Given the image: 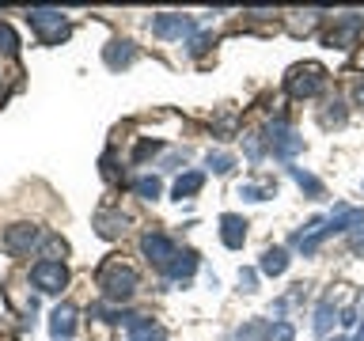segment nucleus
<instances>
[{"mask_svg":"<svg viewBox=\"0 0 364 341\" xmlns=\"http://www.w3.org/2000/svg\"><path fill=\"white\" fill-rule=\"evenodd\" d=\"M95 284H99L102 300H110V303H129L133 296H136V288H141V277H136L133 266H125V261L110 258V261H102V269L95 273Z\"/></svg>","mask_w":364,"mask_h":341,"instance_id":"nucleus-1","label":"nucleus"},{"mask_svg":"<svg viewBox=\"0 0 364 341\" xmlns=\"http://www.w3.org/2000/svg\"><path fill=\"white\" fill-rule=\"evenodd\" d=\"M323 87H326V68L315 65V61L292 65L289 76H284V91H289L292 99H315Z\"/></svg>","mask_w":364,"mask_h":341,"instance_id":"nucleus-2","label":"nucleus"},{"mask_svg":"<svg viewBox=\"0 0 364 341\" xmlns=\"http://www.w3.org/2000/svg\"><path fill=\"white\" fill-rule=\"evenodd\" d=\"M27 23L38 31L42 45H57V42L68 38V23H65V16L57 8H31L27 11Z\"/></svg>","mask_w":364,"mask_h":341,"instance_id":"nucleus-3","label":"nucleus"},{"mask_svg":"<svg viewBox=\"0 0 364 341\" xmlns=\"http://www.w3.org/2000/svg\"><path fill=\"white\" fill-rule=\"evenodd\" d=\"M360 34H364V16L346 11V16H334V27L323 34V45H330V50H353L360 42Z\"/></svg>","mask_w":364,"mask_h":341,"instance_id":"nucleus-4","label":"nucleus"},{"mask_svg":"<svg viewBox=\"0 0 364 341\" xmlns=\"http://www.w3.org/2000/svg\"><path fill=\"white\" fill-rule=\"evenodd\" d=\"M31 281L38 292H61L68 284V269H65V261H57V258H42L31 266Z\"/></svg>","mask_w":364,"mask_h":341,"instance_id":"nucleus-5","label":"nucleus"},{"mask_svg":"<svg viewBox=\"0 0 364 341\" xmlns=\"http://www.w3.org/2000/svg\"><path fill=\"white\" fill-rule=\"evenodd\" d=\"M326 235H330V220H326V216H311V220H307L300 232L292 235V247L300 250L304 258H311L315 250L323 247V239H326Z\"/></svg>","mask_w":364,"mask_h":341,"instance_id":"nucleus-6","label":"nucleus"},{"mask_svg":"<svg viewBox=\"0 0 364 341\" xmlns=\"http://www.w3.org/2000/svg\"><path fill=\"white\" fill-rule=\"evenodd\" d=\"M193 27H198V23H193L190 16H175V11H164V16H156L152 19V34L156 38H164V42H171V38H193Z\"/></svg>","mask_w":364,"mask_h":341,"instance_id":"nucleus-7","label":"nucleus"},{"mask_svg":"<svg viewBox=\"0 0 364 341\" xmlns=\"http://www.w3.org/2000/svg\"><path fill=\"white\" fill-rule=\"evenodd\" d=\"M266 141H269V152L277 156V159H292V156L304 152V136H296L281 118L269 125V136H266Z\"/></svg>","mask_w":364,"mask_h":341,"instance_id":"nucleus-8","label":"nucleus"},{"mask_svg":"<svg viewBox=\"0 0 364 341\" xmlns=\"http://www.w3.org/2000/svg\"><path fill=\"white\" fill-rule=\"evenodd\" d=\"M34 243H38V227L34 224H11L8 232L0 235V247H4V254H11V258L31 254Z\"/></svg>","mask_w":364,"mask_h":341,"instance_id":"nucleus-9","label":"nucleus"},{"mask_svg":"<svg viewBox=\"0 0 364 341\" xmlns=\"http://www.w3.org/2000/svg\"><path fill=\"white\" fill-rule=\"evenodd\" d=\"M141 250H144V258L156 261L159 269H167L171 261H175V254H178L175 239H167V235H159V232H148V235L141 239Z\"/></svg>","mask_w":364,"mask_h":341,"instance_id":"nucleus-10","label":"nucleus"},{"mask_svg":"<svg viewBox=\"0 0 364 341\" xmlns=\"http://www.w3.org/2000/svg\"><path fill=\"white\" fill-rule=\"evenodd\" d=\"M136 57H141V50H136L133 42H125V38H114L107 50H102V61H107L110 72H122V68H129Z\"/></svg>","mask_w":364,"mask_h":341,"instance_id":"nucleus-11","label":"nucleus"},{"mask_svg":"<svg viewBox=\"0 0 364 341\" xmlns=\"http://www.w3.org/2000/svg\"><path fill=\"white\" fill-rule=\"evenodd\" d=\"M247 220L243 216H235V212H224L220 216V243L228 247V250H243V243H247Z\"/></svg>","mask_w":364,"mask_h":341,"instance_id":"nucleus-12","label":"nucleus"},{"mask_svg":"<svg viewBox=\"0 0 364 341\" xmlns=\"http://www.w3.org/2000/svg\"><path fill=\"white\" fill-rule=\"evenodd\" d=\"M50 334H53V341H68V337L76 334V307H73V303L53 307V315H50Z\"/></svg>","mask_w":364,"mask_h":341,"instance_id":"nucleus-13","label":"nucleus"},{"mask_svg":"<svg viewBox=\"0 0 364 341\" xmlns=\"http://www.w3.org/2000/svg\"><path fill=\"white\" fill-rule=\"evenodd\" d=\"M330 220V235L334 232H353V227H364V209H353V205H334Z\"/></svg>","mask_w":364,"mask_h":341,"instance_id":"nucleus-14","label":"nucleus"},{"mask_svg":"<svg viewBox=\"0 0 364 341\" xmlns=\"http://www.w3.org/2000/svg\"><path fill=\"white\" fill-rule=\"evenodd\" d=\"M125 224H129V216H125V212H110V209H99V212H95V232H99L102 239L125 235Z\"/></svg>","mask_w":364,"mask_h":341,"instance_id":"nucleus-15","label":"nucleus"},{"mask_svg":"<svg viewBox=\"0 0 364 341\" xmlns=\"http://www.w3.org/2000/svg\"><path fill=\"white\" fill-rule=\"evenodd\" d=\"M129 341H167L164 326L152 323L148 315H133L129 318Z\"/></svg>","mask_w":364,"mask_h":341,"instance_id":"nucleus-16","label":"nucleus"},{"mask_svg":"<svg viewBox=\"0 0 364 341\" xmlns=\"http://www.w3.org/2000/svg\"><path fill=\"white\" fill-rule=\"evenodd\" d=\"M201 186H205V170H182V175L175 178V201L198 197Z\"/></svg>","mask_w":364,"mask_h":341,"instance_id":"nucleus-17","label":"nucleus"},{"mask_svg":"<svg viewBox=\"0 0 364 341\" xmlns=\"http://www.w3.org/2000/svg\"><path fill=\"white\" fill-rule=\"evenodd\" d=\"M289 250L284 247H269V250H262V261H258V269L266 273V277H281L284 269H289Z\"/></svg>","mask_w":364,"mask_h":341,"instance_id":"nucleus-18","label":"nucleus"},{"mask_svg":"<svg viewBox=\"0 0 364 341\" xmlns=\"http://www.w3.org/2000/svg\"><path fill=\"white\" fill-rule=\"evenodd\" d=\"M193 269H198V254H193V250H178L175 261H171L164 273H167L171 281H190V277H193Z\"/></svg>","mask_w":364,"mask_h":341,"instance_id":"nucleus-19","label":"nucleus"},{"mask_svg":"<svg viewBox=\"0 0 364 341\" xmlns=\"http://www.w3.org/2000/svg\"><path fill=\"white\" fill-rule=\"evenodd\" d=\"M239 197L243 201H269V197H277V182H243L239 186Z\"/></svg>","mask_w":364,"mask_h":341,"instance_id":"nucleus-20","label":"nucleus"},{"mask_svg":"<svg viewBox=\"0 0 364 341\" xmlns=\"http://www.w3.org/2000/svg\"><path fill=\"white\" fill-rule=\"evenodd\" d=\"M338 318V307H334V292H326L323 296V303H318V311H315V334L318 337H326V330H330V323Z\"/></svg>","mask_w":364,"mask_h":341,"instance_id":"nucleus-21","label":"nucleus"},{"mask_svg":"<svg viewBox=\"0 0 364 341\" xmlns=\"http://www.w3.org/2000/svg\"><path fill=\"white\" fill-rule=\"evenodd\" d=\"M235 341H269V323H262V318H250L235 330Z\"/></svg>","mask_w":364,"mask_h":341,"instance_id":"nucleus-22","label":"nucleus"},{"mask_svg":"<svg viewBox=\"0 0 364 341\" xmlns=\"http://www.w3.org/2000/svg\"><path fill=\"white\" fill-rule=\"evenodd\" d=\"M129 190L136 193V197H144V201H156L164 186H159V178H156V175H141V178H133V182H129Z\"/></svg>","mask_w":364,"mask_h":341,"instance_id":"nucleus-23","label":"nucleus"},{"mask_svg":"<svg viewBox=\"0 0 364 341\" xmlns=\"http://www.w3.org/2000/svg\"><path fill=\"white\" fill-rule=\"evenodd\" d=\"M292 178H296V186H300L307 197H323V182H318L311 170H304V167H292Z\"/></svg>","mask_w":364,"mask_h":341,"instance_id":"nucleus-24","label":"nucleus"},{"mask_svg":"<svg viewBox=\"0 0 364 341\" xmlns=\"http://www.w3.org/2000/svg\"><path fill=\"white\" fill-rule=\"evenodd\" d=\"M205 163H209L213 175H232V170H235V156H228V152H209V156H205Z\"/></svg>","mask_w":364,"mask_h":341,"instance_id":"nucleus-25","label":"nucleus"},{"mask_svg":"<svg viewBox=\"0 0 364 341\" xmlns=\"http://www.w3.org/2000/svg\"><path fill=\"white\" fill-rule=\"evenodd\" d=\"M0 53H8V57L19 53V34L11 31L8 23H0Z\"/></svg>","mask_w":364,"mask_h":341,"instance_id":"nucleus-26","label":"nucleus"},{"mask_svg":"<svg viewBox=\"0 0 364 341\" xmlns=\"http://www.w3.org/2000/svg\"><path fill=\"white\" fill-rule=\"evenodd\" d=\"M323 125L330 129V125H346V102H326V110H323Z\"/></svg>","mask_w":364,"mask_h":341,"instance_id":"nucleus-27","label":"nucleus"},{"mask_svg":"<svg viewBox=\"0 0 364 341\" xmlns=\"http://www.w3.org/2000/svg\"><path fill=\"white\" fill-rule=\"evenodd\" d=\"M296 337V330H292V323H269V341H292Z\"/></svg>","mask_w":364,"mask_h":341,"instance_id":"nucleus-28","label":"nucleus"},{"mask_svg":"<svg viewBox=\"0 0 364 341\" xmlns=\"http://www.w3.org/2000/svg\"><path fill=\"white\" fill-rule=\"evenodd\" d=\"M209 45H213V34H193V38L186 42V50H190L193 57H201L205 50H209Z\"/></svg>","mask_w":364,"mask_h":341,"instance_id":"nucleus-29","label":"nucleus"},{"mask_svg":"<svg viewBox=\"0 0 364 341\" xmlns=\"http://www.w3.org/2000/svg\"><path fill=\"white\" fill-rule=\"evenodd\" d=\"M243 144H247V159H250V163H258V159H262V141H258V133H247Z\"/></svg>","mask_w":364,"mask_h":341,"instance_id":"nucleus-30","label":"nucleus"},{"mask_svg":"<svg viewBox=\"0 0 364 341\" xmlns=\"http://www.w3.org/2000/svg\"><path fill=\"white\" fill-rule=\"evenodd\" d=\"M239 288H243V292H258V273L255 269H239Z\"/></svg>","mask_w":364,"mask_h":341,"instance_id":"nucleus-31","label":"nucleus"},{"mask_svg":"<svg viewBox=\"0 0 364 341\" xmlns=\"http://www.w3.org/2000/svg\"><path fill=\"white\" fill-rule=\"evenodd\" d=\"M159 148H164V141H141V148H136V163H141V159H148V156H156L159 152Z\"/></svg>","mask_w":364,"mask_h":341,"instance_id":"nucleus-32","label":"nucleus"},{"mask_svg":"<svg viewBox=\"0 0 364 341\" xmlns=\"http://www.w3.org/2000/svg\"><path fill=\"white\" fill-rule=\"evenodd\" d=\"M357 323V311H353V307H346V311H341V326H353Z\"/></svg>","mask_w":364,"mask_h":341,"instance_id":"nucleus-33","label":"nucleus"},{"mask_svg":"<svg viewBox=\"0 0 364 341\" xmlns=\"http://www.w3.org/2000/svg\"><path fill=\"white\" fill-rule=\"evenodd\" d=\"M353 99H357V102H360V107H364V80H360V84H357V87H353Z\"/></svg>","mask_w":364,"mask_h":341,"instance_id":"nucleus-34","label":"nucleus"},{"mask_svg":"<svg viewBox=\"0 0 364 341\" xmlns=\"http://www.w3.org/2000/svg\"><path fill=\"white\" fill-rule=\"evenodd\" d=\"M353 341H364V326L357 330V334H353Z\"/></svg>","mask_w":364,"mask_h":341,"instance_id":"nucleus-35","label":"nucleus"},{"mask_svg":"<svg viewBox=\"0 0 364 341\" xmlns=\"http://www.w3.org/2000/svg\"><path fill=\"white\" fill-rule=\"evenodd\" d=\"M334 341H346V337H334Z\"/></svg>","mask_w":364,"mask_h":341,"instance_id":"nucleus-36","label":"nucleus"},{"mask_svg":"<svg viewBox=\"0 0 364 341\" xmlns=\"http://www.w3.org/2000/svg\"><path fill=\"white\" fill-rule=\"evenodd\" d=\"M360 193H364V182H360Z\"/></svg>","mask_w":364,"mask_h":341,"instance_id":"nucleus-37","label":"nucleus"}]
</instances>
